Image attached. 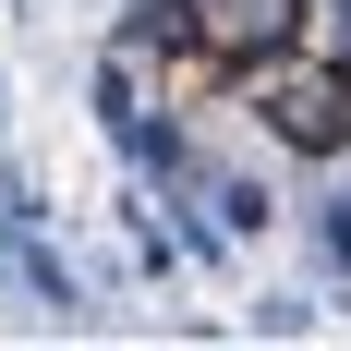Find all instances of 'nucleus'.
I'll use <instances>...</instances> for the list:
<instances>
[{"instance_id": "nucleus-1", "label": "nucleus", "mask_w": 351, "mask_h": 351, "mask_svg": "<svg viewBox=\"0 0 351 351\" xmlns=\"http://www.w3.org/2000/svg\"><path fill=\"white\" fill-rule=\"evenodd\" d=\"M267 121H279V145H303V158H339L351 145V73H291L279 97H267Z\"/></svg>"}, {"instance_id": "nucleus-2", "label": "nucleus", "mask_w": 351, "mask_h": 351, "mask_svg": "<svg viewBox=\"0 0 351 351\" xmlns=\"http://www.w3.org/2000/svg\"><path fill=\"white\" fill-rule=\"evenodd\" d=\"M194 36V0H134L121 12V49H182Z\"/></svg>"}, {"instance_id": "nucleus-3", "label": "nucleus", "mask_w": 351, "mask_h": 351, "mask_svg": "<svg viewBox=\"0 0 351 351\" xmlns=\"http://www.w3.org/2000/svg\"><path fill=\"white\" fill-rule=\"evenodd\" d=\"M267 218H279V206H267V182H218V230H230V243H254Z\"/></svg>"}, {"instance_id": "nucleus-4", "label": "nucleus", "mask_w": 351, "mask_h": 351, "mask_svg": "<svg viewBox=\"0 0 351 351\" xmlns=\"http://www.w3.org/2000/svg\"><path fill=\"white\" fill-rule=\"evenodd\" d=\"M327 254H339V267H351V206H339V218H327Z\"/></svg>"}, {"instance_id": "nucleus-5", "label": "nucleus", "mask_w": 351, "mask_h": 351, "mask_svg": "<svg viewBox=\"0 0 351 351\" xmlns=\"http://www.w3.org/2000/svg\"><path fill=\"white\" fill-rule=\"evenodd\" d=\"M327 12H339V36H351V0H327Z\"/></svg>"}]
</instances>
